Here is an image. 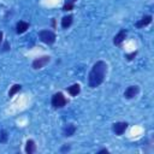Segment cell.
<instances>
[{
	"instance_id": "cell-5",
	"label": "cell",
	"mask_w": 154,
	"mask_h": 154,
	"mask_svg": "<svg viewBox=\"0 0 154 154\" xmlns=\"http://www.w3.org/2000/svg\"><path fill=\"white\" fill-rule=\"evenodd\" d=\"M126 128H128V123H124V122H118V123L113 124V131L117 135H123L124 131L126 130Z\"/></svg>"
},
{
	"instance_id": "cell-2",
	"label": "cell",
	"mask_w": 154,
	"mask_h": 154,
	"mask_svg": "<svg viewBox=\"0 0 154 154\" xmlns=\"http://www.w3.org/2000/svg\"><path fill=\"white\" fill-rule=\"evenodd\" d=\"M67 103V100L65 99V96L61 94V93H57L52 96V106L54 108H60V107H64L65 105Z\"/></svg>"
},
{
	"instance_id": "cell-15",
	"label": "cell",
	"mask_w": 154,
	"mask_h": 154,
	"mask_svg": "<svg viewBox=\"0 0 154 154\" xmlns=\"http://www.w3.org/2000/svg\"><path fill=\"white\" fill-rule=\"evenodd\" d=\"M6 141H7V132H6L5 130H2V131L0 132V142L4 143V142H6Z\"/></svg>"
},
{
	"instance_id": "cell-4",
	"label": "cell",
	"mask_w": 154,
	"mask_h": 154,
	"mask_svg": "<svg viewBox=\"0 0 154 154\" xmlns=\"http://www.w3.org/2000/svg\"><path fill=\"white\" fill-rule=\"evenodd\" d=\"M51 60V58L48 55H43V57H40V58H36L34 61H32V67L35 70H38L41 67H43L46 64H48Z\"/></svg>"
},
{
	"instance_id": "cell-12",
	"label": "cell",
	"mask_w": 154,
	"mask_h": 154,
	"mask_svg": "<svg viewBox=\"0 0 154 154\" xmlns=\"http://www.w3.org/2000/svg\"><path fill=\"white\" fill-rule=\"evenodd\" d=\"M71 23H72V16H65V17H63V19H61V26L64 29H67L71 25Z\"/></svg>"
},
{
	"instance_id": "cell-18",
	"label": "cell",
	"mask_w": 154,
	"mask_h": 154,
	"mask_svg": "<svg viewBox=\"0 0 154 154\" xmlns=\"http://www.w3.org/2000/svg\"><path fill=\"white\" fill-rule=\"evenodd\" d=\"M4 51H8V42H5V45H4Z\"/></svg>"
},
{
	"instance_id": "cell-22",
	"label": "cell",
	"mask_w": 154,
	"mask_h": 154,
	"mask_svg": "<svg viewBox=\"0 0 154 154\" xmlns=\"http://www.w3.org/2000/svg\"><path fill=\"white\" fill-rule=\"evenodd\" d=\"M1 40H2V32L0 31V42H1Z\"/></svg>"
},
{
	"instance_id": "cell-10",
	"label": "cell",
	"mask_w": 154,
	"mask_h": 154,
	"mask_svg": "<svg viewBox=\"0 0 154 154\" xmlns=\"http://www.w3.org/2000/svg\"><path fill=\"white\" fill-rule=\"evenodd\" d=\"M75 131H76V126L73 125V124H67L65 128H64V136H72L73 134H75Z\"/></svg>"
},
{
	"instance_id": "cell-11",
	"label": "cell",
	"mask_w": 154,
	"mask_h": 154,
	"mask_svg": "<svg viewBox=\"0 0 154 154\" xmlns=\"http://www.w3.org/2000/svg\"><path fill=\"white\" fill-rule=\"evenodd\" d=\"M150 22H152V16H144L140 22L136 23V26L137 28H142V26H146V25L150 24Z\"/></svg>"
},
{
	"instance_id": "cell-3",
	"label": "cell",
	"mask_w": 154,
	"mask_h": 154,
	"mask_svg": "<svg viewBox=\"0 0 154 154\" xmlns=\"http://www.w3.org/2000/svg\"><path fill=\"white\" fill-rule=\"evenodd\" d=\"M38 36H40V40L43 43H47V45H52L55 41L54 32L53 31H49V30H42V31H40Z\"/></svg>"
},
{
	"instance_id": "cell-14",
	"label": "cell",
	"mask_w": 154,
	"mask_h": 154,
	"mask_svg": "<svg viewBox=\"0 0 154 154\" xmlns=\"http://www.w3.org/2000/svg\"><path fill=\"white\" fill-rule=\"evenodd\" d=\"M20 84H14V85H12L11 87V89H10V91H8V96L11 97V96H13L16 93H18L19 90H20Z\"/></svg>"
},
{
	"instance_id": "cell-21",
	"label": "cell",
	"mask_w": 154,
	"mask_h": 154,
	"mask_svg": "<svg viewBox=\"0 0 154 154\" xmlns=\"http://www.w3.org/2000/svg\"><path fill=\"white\" fill-rule=\"evenodd\" d=\"M69 149H70V147H69V146H67V147H64V148H63V149H61V150H69Z\"/></svg>"
},
{
	"instance_id": "cell-6",
	"label": "cell",
	"mask_w": 154,
	"mask_h": 154,
	"mask_svg": "<svg viewBox=\"0 0 154 154\" xmlns=\"http://www.w3.org/2000/svg\"><path fill=\"white\" fill-rule=\"evenodd\" d=\"M137 93H138V87H137V85H130V87L124 91V96H125L126 99H132V97H135V96L137 95Z\"/></svg>"
},
{
	"instance_id": "cell-16",
	"label": "cell",
	"mask_w": 154,
	"mask_h": 154,
	"mask_svg": "<svg viewBox=\"0 0 154 154\" xmlns=\"http://www.w3.org/2000/svg\"><path fill=\"white\" fill-rule=\"evenodd\" d=\"M72 8H73V4H65L63 7L64 11H71Z\"/></svg>"
},
{
	"instance_id": "cell-9",
	"label": "cell",
	"mask_w": 154,
	"mask_h": 154,
	"mask_svg": "<svg viewBox=\"0 0 154 154\" xmlns=\"http://www.w3.org/2000/svg\"><path fill=\"white\" fill-rule=\"evenodd\" d=\"M35 150H36L35 142H34L32 140H28V141H26V144H25V153L32 154V153H35Z\"/></svg>"
},
{
	"instance_id": "cell-17",
	"label": "cell",
	"mask_w": 154,
	"mask_h": 154,
	"mask_svg": "<svg viewBox=\"0 0 154 154\" xmlns=\"http://www.w3.org/2000/svg\"><path fill=\"white\" fill-rule=\"evenodd\" d=\"M136 54H137V52H132L131 54H128V55H126V59H128V60H131V59H134V57H135Z\"/></svg>"
},
{
	"instance_id": "cell-19",
	"label": "cell",
	"mask_w": 154,
	"mask_h": 154,
	"mask_svg": "<svg viewBox=\"0 0 154 154\" xmlns=\"http://www.w3.org/2000/svg\"><path fill=\"white\" fill-rule=\"evenodd\" d=\"M66 1V4H73V2H76L77 0H65Z\"/></svg>"
},
{
	"instance_id": "cell-13",
	"label": "cell",
	"mask_w": 154,
	"mask_h": 154,
	"mask_svg": "<svg viewBox=\"0 0 154 154\" xmlns=\"http://www.w3.org/2000/svg\"><path fill=\"white\" fill-rule=\"evenodd\" d=\"M67 91H69L72 96H76V95L81 91V87H79V84H72L71 87L67 88Z\"/></svg>"
},
{
	"instance_id": "cell-20",
	"label": "cell",
	"mask_w": 154,
	"mask_h": 154,
	"mask_svg": "<svg viewBox=\"0 0 154 154\" xmlns=\"http://www.w3.org/2000/svg\"><path fill=\"white\" fill-rule=\"evenodd\" d=\"M107 152H108L107 149H101V150H100L99 153H100V154H102V153H107Z\"/></svg>"
},
{
	"instance_id": "cell-8",
	"label": "cell",
	"mask_w": 154,
	"mask_h": 154,
	"mask_svg": "<svg viewBox=\"0 0 154 154\" xmlns=\"http://www.w3.org/2000/svg\"><path fill=\"white\" fill-rule=\"evenodd\" d=\"M28 28H29V24H28L26 22L20 20V22H18V23H17L16 31H17L18 34H23V32H25V31H26V29H28Z\"/></svg>"
},
{
	"instance_id": "cell-7",
	"label": "cell",
	"mask_w": 154,
	"mask_h": 154,
	"mask_svg": "<svg viewBox=\"0 0 154 154\" xmlns=\"http://www.w3.org/2000/svg\"><path fill=\"white\" fill-rule=\"evenodd\" d=\"M126 37V30H120L116 36H114V40H113V43L114 45H120Z\"/></svg>"
},
{
	"instance_id": "cell-1",
	"label": "cell",
	"mask_w": 154,
	"mask_h": 154,
	"mask_svg": "<svg viewBox=\"0 0 154 154\" xmlns=\"http://www.w3.org/2000/svg\"><path fill=\"white\" fill-rule=\"evenodd\" d=\"M106 72H107V65H106V63L102 61V60L96 61L93 65V69L89 72V78H88L89 87L90 88L99 87L103 82L105 76H106Z\"/></svg>"
}]
</instances>
